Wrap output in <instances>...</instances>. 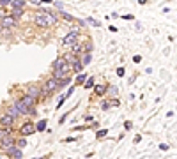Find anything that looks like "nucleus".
Instances as JSON below:
<instances>
[{"label": "nucleus", "instance_id": "1", "mask_svg": "<svg viewBox=\"0 0 177 159\" xmlns=\"http://www.w3.org/2000/svg\"><path fill=\"white\" fill-rule=\"evenodd\" d=\"M53 69H55L53 78L59 81V80H62L66 74H67V73H69V71H71V65H69V64H67L64 59H57L55 62H53Z\"/></svg>", "mask_w": 177, "mask_h": 159}, {"label": "nucleus", "instance_id": "2", "mask_svg": "<svg viewBox=\"0 0 177 159\" xmlns=\"http://www.w3.org/2000/svg\"><path fill=\"white\" fill-rule=\"evenodd\" d=\"M62 42H64V46H75V44L78 42V32H76V30H73L71 34H67V36L64 37Z\"/></svg>", "mask_w": 177, "mask_h": 159}, {"label": "nucleus", "instance_id": "3", "mask_svg": "<svg viewBox=\"0 0 177 159\" xmlns=\"http://www.w3.org/2000/svg\"><path fill=\"white\" fill-rule=\"evenodd\" d=\"M43 88H44V92H46V94H52L53 90H57V88H59V81H57L55 78L46 80V83H44V87H43Z\"/></svg>", "mask_w": 177, "mask_h": 159}, {"label": "nucleus", "instance_id": "4", "mask_svg": "<svg viewBox=\"0 0 177 159\" xmlns=\"http://www.w3.org/2000/svg\"><path fill=\"white\" fill-rule=\"evenodd\" d=\"M34 21H36V25H37V27H50V25H48V20H46V11H43V13H36Z\"/></svg>", "mask_w": 177, "mask_h": 159}, {"label": "nucleus", "instance_id": "5", "mask_svg": "<svg viewBox=\"0 0 177 159\" xmlns=\"http://www.w3.org/2000/svg\"><path fill=\"white\" fill-rule=\"evenodd\" d=\"M14 143H16V141L13 140V136H9V134H7L5 138H4L2 141H0V147H2L4 150H7V152H9V150H11V149L14 147Z\"/></svg>", "mask_w": 177, "mask_h": 159}, {"label": "nucleus", "instance_id": "6", "mask_svg": "<svg viewBox=\"0 0 177 159\" xmlns=\"http://www.w3.org/2000/svg\"><path fill=\"white\" fill-rule=\"evenodd\" d=\"M34 131H36V126H34V124H30V122L23 124V126H21V129H20V133L23 134V136H27V134H32Z\"/></svg>", "mask_w": 177, "mask_h": 159}, {"label": "nucleus", "instance_id": "7", "mask_svg": "<svg viewBox=\"0 0 177 159\" xmlns=\"http://www.w3.org/2000/svg\"><path fill=\"white\" fill-rule=\"evenodd\" d=\"M14 25H16V18H13V16H4L2 18V28H11Z\"/></svg>", "mask_w": 177, "mask_h": 159}, {"label": "nucleus", "instance_id": "8", "mask_svg": "<svg viewBox=\"0 0 177 159\" xmlns=\"http://www.w3.org/2000/svg\"><path fill=\"white\" fill-rule=\"evenodd\" d=\"M0 124L5 126V127H11V126L14 124V117H11L9 113H4V115L0 117Z\"/></svg>", "mask_w": 177, "mask_h": 159}, {"label": "nucleus", "instance_id": "9", "mask_svg": "<svg viewBox=\"0 0 177 159\" xmlns=\"http://www.w3.org/2000/svg\"><path fill=\"white\" fill-rule=\"evenodd\" d=\"M39 94H41L39 87H36V85H30V87H28V94H27V96H30V97H34V99H36Z\"/></svg>", "mask_w": 177, "mask_h": 159}, {"label": "nucleus", "instance_id": "10", "mask_svg": "<svg viewBox=\"0 0 177 159\" xmlns=\"http://www.w3.org/2000/svg\"><path fill=\"white\" fill-rule=\"evenodd\" d=\"M7 113H9L11 117H14V119H16V117L20 115V111H18V108H16V104H11V106L7 108Z\"/></svg>", "mask_w": 177, "mask_h": 159}, {"label": "nucleus", "instance_id": "11", "mask_svg": "<svg viewBox=\"0 0 177 159\" xmlns=\"http://www.w3.org/2000/svg\"><path fill=\"white\" fill-rule=\"evenodd\" d=\"M46 20H48V25H55L59 21V16H55V14H52V13L46 11Z\"/></svg>", "mask_w": 177, "mask_h": 159}, {"label": "nucleus", "instance_id": "12", "mask_svg": "<svg viewBox=\"0 0 177 159\" xmlns=\"http://www.w3.org/2000/svg\"><path fill=\"white\" fill-rule=\"evenodd\" d=\"M21 103H23L27 108H30V106L34 104V97H30V96H23V97H21Z\"/></svg>", "mask_w": 177, "mask_h": 159}, {"label": "nucleus", "instance_id": "13", "mask_svg": "<svg viewBox=\"0 0 177 159\" xmlns=\"http://www.w3.org/2000/svg\"><path fill=\"white\" fill-rule=\"evenodd\" d=\"M9 154H11L14 159H21V158H23V156H21V150H18L16 147H13V149L9 150Z\"/></svg>", "mask_w": 177, "mask_h": 159}, {"label": "nucleus", "instance_id": "14", "mask_svg": "<svg viewBox=\"0 0 177 159\" xmlns=\"http://www.w3.org/2000/svg\"><path fill=\"white\" fill-rule=\"evenodd\" d=\"M11 5H13V9H23L25 2L23 0H14V2H11Z\"/></svg>", "mask_w": 177, "mask_h": 159}, {"label": "nucleus", "instance_id": "15", "mask_svg": "<svg viewBox=\"0 0 177 159\" xmlns=\"http://www.w3.org/2000/svg\"><path fill=\"white\" fill-rule=\"evenodd\" d=\"M16 108H18V111H20V113H28V108H27L21 101H18V103H16Z\"/></svg>", "mask_w": 177, "mask_h": 159}, {"label": "nucleus", "instance_id": "16", "mask_svg": "<svg viewBox=\"0 0 177 159\" xmlns=\"http://www.w3.org/2000/svg\"><path fill=\"white\" fill-rule=\"evenodd\" d=\"M80 51H81V44H80V42H76L75 46H71V55H73V57H75L76 53H80Z\"/></svg>", "mask_w": 177, "mask_h": 159}, {"label": "nucleus", "instance_id": "17", "mask_svg": "<svg viewBox=\"0 0 177 159\" xmlns=\"http://www.w3.org/2000/svg\"><path fill=\"white\" fill-rule=\"evenodd\" d=\"M90 59H92L90 53H83V57H81V65H87V64L90 62Z\"/></svg>", "mask_w": 177, "mask_h": 159}, {"label": "nucleus", "instance_id": "18", "mask_svg": "<svg viewBox=\"0 0 177 159\" xmlns=\"http://www.w3.org/2000/svg\"><path fill=\"white\" fill-rule=\"evenodd\" d=\"M71 65H73V69H75L76 73H80V71H81V67H83V65H81V62H78V60H76V62H73Z\"/></svg>", "mask_w": 177, "mask_h": 159}, {"label": "nucleus", "instance_id": "19", "mask_svg": "<svg viewBox=\"0 0 177 159\" xmlns=\"http://www.w3.org/2000/svg\"><path fill=\"white\" fill-rule=\"evenodd\" d=\"M105 92H106V87H105V85H98V87H96V94H98V96L105 94Z\"/></svg>", "mask_w": 177, "mask_h": 159}, {"label": "nucleus", "instance_id": "20", "mask_svg": "<svg viewBox=\"0 0 177 159\" xmlns=\"http://www.w3.org/2000/svg\"><path fill=\"white\" fill-rule=\"evenodd\" d=\"M21 14H23V9H13V14H11V16H13V18H18Z\"/></svg>", "mask_w": 177, "mask_h": 159}, {"label": "nucleus", "instance_id": "21", "mask_svg": "<svg viewBox=\"0 0 177 159\" xmlns=\"http://www.w3.org/2000/svg\"><path fill=\"white\" fill-rule=\"evenodd\" d=\"M44 127H46V120H41V122H37V126H36L37 131H43Z\"/></svg>", "mask_w": 177, "mask_h": 159}, {"label": "nucleus", "instance_id": "22", "mask_svg": "<svg viewBox=\"0 0 177 159\" xmlns=\"http://www.w3.org/2000/svg\"><path fill=\"white\" fill-rule=\"evenodd\" d=\"M92 85H94V78H89L85 81V88H92Z\"/></svg>", "mask_w": 177, "mask_h": 159}, {"label": "nucleus", "instance_id": "23", "mask_svg": "<svg viewBox=\"0 0 177 159\" xmlns=\"http://www.w3.org/2000/svg\"><path fill=\"white\" fill-rule=\"evenodd\" d=\"M69 81H71L69 78H62V80H59V87H64V85H67Z\"/></svg>", "mask_w": 177, "mask_h": 159}, {"label": "nucleus", "instance_id": "24", "mask_svg": "<svg viewBox=\"0 0 177 159\" xmlns=\"http://www.w3.org/2000/svg\"><path fill=\"white\" fill-rule=\"evenodd\" d=\"M16 143H18V147H20V149H23V147L27 145V140H25V138H20L18 141H16Z\"/></svg>", "mask_w": 177, "mask_h": 159}, {"label": "nucleus", "instance_id": "25", "mask_svg": "<svg viewBox=\"0 0 177 159\" xmlns=\"http://www.w3.org/2000/svg\"><path fill=\"white\" fill-rule=\"evenodd\" d=\"M7 136V129H0V141Z\"/></svg>", "mask_w": 177, "mask_h": 159}, {"label": "nucleus", "instance_id": "26", "mask_svg": "<svg viewBox=\"0 0 177 159\" xmlns=\"http://www.w3.org/2000/svg\"><path fill=\"white\" fill-rule=\"evenodd\" d=\"M76 81H78V83H83V81H85V74H80L78 78H76Z\"/></svg>", "mask_w": 177, "mask_h": 159}, {"label": "nucleus", "instance_id": "27", "mask_svg": "<svg viewBox=\"0 0 177 159\" xmlns=\"http://www.w3.org/2000/svg\"><path fill=\"white\" fill-rule=\"evenodd\" d=\"M106 134V129H103V131H98V138H101V136H105Z\"/></svg>", "mask_w": 177, "mask_h": 159}, {"label": "nucleus", "instance_id": "28", "mask_svg": "<svg viewBox=\"0 0 177 159\" xmlns=\"http://www.w3.org/2000/svg\"><path fill=\"white\" fill-rule=\"evenodd\" d=\"M159 149H161V150H168V145H167V143H161Z\"/></svg>", "mask_w": 177, "mask_h": 159}, {"label": "nucleus", "instance_id": "29", "mask_svg": "<svg viewBox=\"0 0 177 159\" xmlns=\"http://www.w3.org/2000/svg\"><path fill=\"white\" fill-rule=\"evenodd\" d=\"M11 4V0H0V5H9Z\"/></svg>", "mask_w": 177, "mask_h": 159}, {"label": "nucleus", "instance_id": "30", "mask_svg": "<svg viewBox=\"0 0 177 159\" xmlns=\"http://www.w3.org/2000/svg\"><path fill=\"white\" fill-rule=\"evenodd\" d=\"M62 16H64V18H66V20L73 21V16H69V14H67V13H64V14H62Z\"/></svg>", "mask_w": 177, "mask_h": 159}, {"label": "nucleus", "instance_id": "31", "mask_svg": "<svg viewBox=\"0 0 177 159\" xmlns=\"http://www.w3.org/2000/svg\"><path fill=\"white\" fill-rule=\"evenodd\" d=\"M117 74L119 76H124V69H122V67H119L117 69Z\"/></svg>", "mask_w": 177, "mask_h": 159}]
</instances>
